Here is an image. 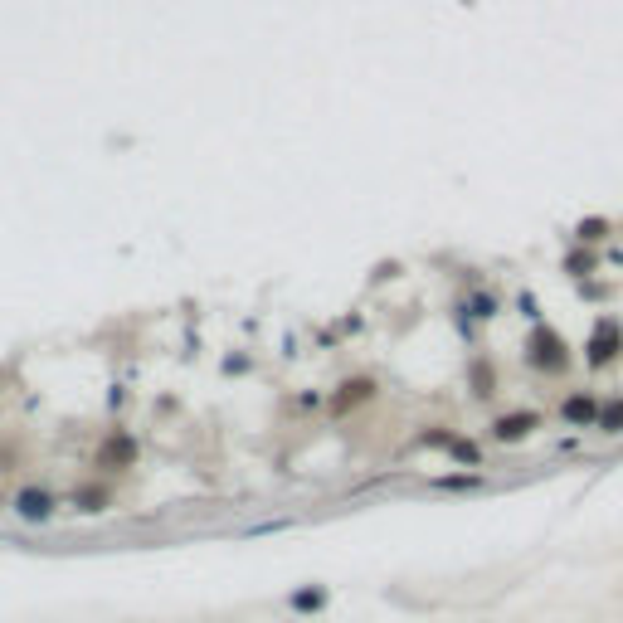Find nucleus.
I'll list each match as a JSON object with an SVG mask.
<instances>
[{"label": "nucleus", "mask_w": 623, "mask_h": 623, "mask_svg": "<svg viewBox=\"0 0 623 623\" xmlns=\"http://www.w3.org/2000/svg\"><path fill=\"white\" fill-rule=\"evenodd\" d=\"M531 366L541 370H560L565 366V351H560V341H555V331H536V341H531Z\"/></svg>", "instance_id": "1"}, {"label": "nucleus", "mask_w": 623, "mask_h": 623, "mask_svg": "<svg viewBox=\"0 0 623 623\" xmlns=\"http://www.w3.org/2000/svg\"><path fill=\"white\" fill-rule=\"evenodd\" d=\"M15 512L25 516V521H49V516H54V497L39 492V487H25V492L15 497Z\"/></svg>", "instance_id": "2"}, {"label": "nucleus", "mask_w": 623, "mask_h": 623, "mask_svg": "<svg viewBox=\"0 0 623 623\" xmlns=\"http://www.w3.org/2000/svg\"><path fill=\"white\" fill-rule=\"evenodd\" d=\"M614 356H619V322H604V327L594 331V341H589V361L604 366V361H614Z\"/></svg>", "instance_id": "3"}, {"label": "nucleus", "mask_w": 623, "mask_h": 623, "mask_svg": "<svg viewBox=\"0 0 623 623\" xmlns=\"http://www.w3.org/2000/svg\"><path fill=\"white\" fill-rule=\"evenodd\" d=\"M536 424H541L536 414H507V419H497V429H492V434H497L502 443H516V439H526Z\"/></svg>", "instance_id": "4"}, {"label": "nucleus", "mask_w": 623, "mask_h": 623, "mask_svg": "<svg viewBox=\"0 0 623 623\" xmlns=\"http://www.w3.org/2000/svg\"><path fill=\"white\" fill-rule=\"evenodd\" d=\"M570 424H599V404L589 400V395H575V400H565V409H560Z\"/></svg>", "instance_id": "5"}, {"label": "nucleus", "mask_w": 623, "mask_h": 623, "mask_svg": "<svg viewBox=\"0 0 623 623\" xmlns=\"http://www.w3.org/2000/svg\"><path fill=\"white\" fill-rule=\"evenodd\" d=\"M599 429H604V434H623V400L599 404Z\"/></svg>", "instance_id": "6"}, {"label": "nucleus", "mask_w": 623, "mask_h": 623, "mask_svg": "<svg viewBox=\"0 0 623 623\" xmlns=\"http://www.w3.org/2000/svg\"><path fill=\"white\" fill-rule=\"evenodd\" d=\"M599 234H609V224H599V220H585V224H580V239H599Z\"/></svg>", "instance_id": "7"}, {"label": "nucleus", "mask_w": 623, "mask_h": 623, "mask_svg": "<svg viewBox=\"0 0 623 623\" xmlns=\"http://www.w3.org/2000/svg\"><path fill=\"white\" fill-rule=\"evenodd\" d=\"M322 604V589H307V594H297V609H317Z\"/></svg>", "instance_id": "8"}]
</instances>
